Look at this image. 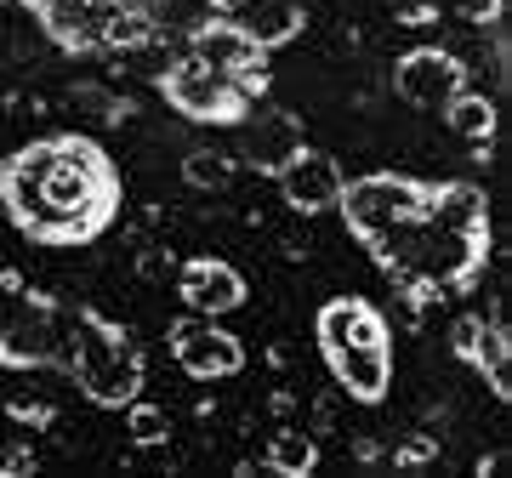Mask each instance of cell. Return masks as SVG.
<instances>
[{"instance_id": "cell-1", "label": "cell", "mask_w": 512, "mask_h": 478, "mask_svg": "<svg viewBox=\"0 0 512 478\" xmlns=\"http://www.w3.org/2000/svg\"><path fill=\"white\" fill-rule=\"evenodd\" d=\"M6 211L40 245H86L114 217L120 183L114 166L86 137H52V143L18 148L0 171Z\"/></svg>"}, {"instance_id": "cell-2", "label": "cell", "mask_w": 512, "mask_h": 478, "mask_svg": "<svg viewBox=\"0 0 512 478\" xmlns=\"http://www.w3.org/2000/svg\"><path fill=\"white\" fill-rule=\"evenodd\" d=\"M63 370L80 382V393H86L92 405H120V410H126L148 382V359L131 348L114 325H103L97 313H69Z\"/></svg>"}, {"instance_id": "cell-3", "label": "cell", "mask_w": 512, "mask_h": 478, "mask_svg": "<svg viewBox=\"0 0 512 478\" xmlns=\"http://www.w3.org/2000/svg\"><path fill=\"white\" fill-rule=\"evenodd\" d=\"M421 200H427V183H410V177L376 171V177H353V183H342L336 211L348 217V228L359 239H382L393 222L421 217Z\"/></svg>"}, {"instance_id": "cell-4", "label": "cell", "mask_w": 512, "mask_h": 478, "mask_svg": "<svg viewBox=\"0 0 512 478\" xmlns=\"http://www.w3.org/2000/svg\"><path fill=\"white\" fill-rule=\"evenodd\" d=\"M160 92H165V103L177 114H188V120H245V109H251V103L239 97L234 74L205 69L194 52H177L165 63Z\"/></svg>"}, {"instance_id": "cell-5", "label": "cell", "mask_w": 512, "mask_h": 478, "mask_svg": "<svg viewBox=\"0 0 512 478\" xmlns=\"http://www.w3.org/2000/svg\"><path fill=\"white\" fill-rule=\"evenodd\" d=\"M165 342H171L177 370H183V376H194V382H222V376H239V365H245V342H239L234 331H222L211 313L171 319Z\"/></svg>"}, {"instance_id": "cell-6", "label": "cell", "mask_w": 512, "mask_h": 478, "mask_svg": "<svg viewBox=\"0 0 512 478\" xmlns=\"http://www.w3.org/2000/svg\"><path fill=\"white\" fill-rule=\"evenodd\" d=\"M467 86V63L444 46H416L393 63V92L410 103V109H444L450 97Z\"/></svg>"}, {"instance_id": "cell-7", "label": "cell", "mask_w": 512, "mask_h": 478, "mask_svg": "<svg viewBox=\"0 0 512 478\" xmlns=\"http://www.w3.org/2000/svg\"><path fill=\"white\" fill-rule=\"evenodd\" d=\"M279 177V194H285V205H291L296 217H319V211H336V200H342V166H336V154H325V148H296L291 160L274 171Z\"/></svg>"}, {"instance_id": "cell-8", "label": "cell", "mask_w": 512, "mask_h": 478, "mask_svg": "<svg viewBox=\"0 0 512 478\" xmlns=\"http://www.w3.org/2000/svg\"><path fill=\"white\" fill-rule=\"evenodd\" d=\"M183 52H194L205 69L234 74V80H239V74H251V69H268V52H262V46L245 35V23H239V18H211V23H200V29L183 40Z\"/></svg>"}, {"instance_id": "cell-9", "label": "cell", "mask_w": 512, "mask_h": 478, "mask_svg": "<svg viewBox=\"0 0 512 478\" xmlns=\"http://www.w3.org/2000/svg\"><path fill=\"white\" fill-rule=\"evenodd\" d=\"M177 296H183L188 313H234L245 302V274H239L234 262H217V257H194L177 268Z\"/></svg>"}, {"instance_id": "cell-10", "label": "cell", "mask_w": 512, "mask_h": 478, "mask_svg": "<svg viewBox=\"0 0 512 478\" xmlns=\"http://www.w3.org/2000/svg\"><path fill=\"white\" fill-rule=\"evenodd\" d=\"M330 376L342 382L348 399H387V382H393V342H365V348H330L325 353Z\"/></svg>"}, {"instance_id": "cell-11", "label": "cell", "mask_w": 512, "mask_h": 478, "mask_svg": "<svg viewBox=\"0 0 512 478\" xmlns=\"http://www.w3.org/2000/svg\"><path fill=\"white\" fill-rule=\"evenodd\" d=\"M319 348H365V342H393L387 336V319L370 302H359V296H336V302H325L319 308Z\"/></svg>"}, {"instance_id": "cell-12", "label": "cell", "mask_w": 512, "mask_h": 478, "mask_svg": "<svg viewBox=\"0 0 512 478\" xmlns=\"http://www.w3.org/2000/svg\"><path fill=\"white\" fill-rule=\"evenodd\" d=\"M296 148H302V120L296 114H256L251 126H245V160L262 171H279L291 160Z\"/></svg>"}, {"instance_id": "cell-13", "label": "cell", "mask_w": 512, "mask_h": 478, "mask_svg": "<svg viewBox=\"0 0 512 478\" xmlns=\"http://www.w3.org/2000/svg\"><path fill=\"white\" fill-rule=\"evenodd\" d=\"M444 120H450L456 137L478 143V160H490V137H495V103H490V97L473 92V86H461V92L444 103Z\"/></svg>"}, {"instance_id": "cell-14", "label": "cell", "mask_w": 512, "mask_h": 478, "mask_svg": "<svg viewBox=\"0 0 512 478\" xmlns=\"http://www.w3.org/2000/svg\"><path fill=\"white\" fill-rule=\"evenodd\" d=\"M268 467L285 478H308L313 467H319V439H313L308 427H296V422H279L274 433H268Z\"/></svg>"}, {"instance_id": "cell-15", "label": "cell", "mask_w": 512, "mask_h": 478, "mask_svg": "<svg viewBox=\"0 0 512 478\" xmlns=\"http://www.w3.org/2000/svg\"><path fill=\"white\" fill-rule=\"evenodd\" d=\"M467 359H473V365L484 370V382H490L495 393H507V359H512V342H507V319H501V313L478 319V331H473V348H467Z\"/></svg>"}, {"instance_id": "cell-16", "label": "cell", "mask_w": 512, "mask_h": 478, "mask_svg": "<svg viewBox=\"0 0 512 478\" xmlns=\"http://www.w3.org/2000/svg\"><path fill=\"white\" fill-rule=\"evenodd\" d=\"M239 177V160L234 154H222V148H188L183 160V183L200 188V194H228Z\"/></svg>"}, {"instance_id": "cell-17", "label": "cell", "mask_w": 512, "mask_h": 478, "mask_svg": "<svg viewBox=\"0 0 512 478\" xmlns=\"http://www.w3.org/2000/svg\"><path fill=\"white\" fill-rule=\"evenodd\" d=\"M126 433H131V444L160 450V444H171V416H165L160 405H137V399H131L126 405Z\"/></svg>"}, {"instance_id": "cell-18", "label": "cell", "mask_w": 512, "mask_h": 478, "mask_svg": "<svg viewBox=\"0 0 512 478\" xmlns=\"http://www.w3.org/2000/svg\"><path fill=\"white\" fill-rule=\"evenodd\" d=\"M387 12L404 29H433L439 23V0H387Z\"/></svg>"}, {"instance_id": "cell-19", "label": "cell", "mask_w": 512, "mask_h": 478, "mask_svg": "<svg viewBox=\"0 0 512 478\" xmlns=\"http://www.w3.org/2000/svg\"><path fill=\"white\" fill-rule=\"evenodd\" d=\"M433 461H439V444L427 439V433H410V439L393 450V467H404V473H410V467H433Z\"/></svg>"}, {"instance_id": "cell-20", "label": "cell", "mask_w": 512, "mask_h": 478, "mask_svg": "<svg viewBox=\"0 0 512 478\" xmlns=\"http://www.w3.org/2000/svg\"><path fill=\"white\" fill-rule=\"evenodd\" d=\"M40 461H35V450H23V444H12V450H0V473H12V478H23V473H35Z\"/></svg>"}, {"instance_id": "cell-21", "label": "cell", "mask_w": 512, "mask_h": 478, "mask_svg": "<svg viewBox=\"0 0 512 478\" xmlns=\"http://www.w3.org/2000/svg\"><path fill=\"white\" fill-rule=\"evenodd\" d=\"M461 18H467V23H484V29H490V23L501 18V0H461Z\"/></svg>"}, {"instance_id": "cell-22", "label": "cell", "mask_w": 512, "mask_h": 478, "mask_svg": "<svg viewBox=\"0 0 512 478\" xmlns=\"http://www.w3.org/2000/svg\"><path fill=\"white\" fill-rule=\"evenodd\" d=\"M0 365H6V342H0Z\"/></svg>"}]
</instances>
